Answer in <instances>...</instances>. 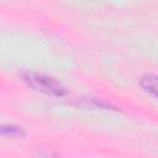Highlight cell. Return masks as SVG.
<instances>
[{
	"label": "cell",
	"mask_w": 158,
	"mask_h": 158,
	"mask_svg": "<svg viewBox=\"0 0 158 158\" xmlns=\"http://www.w3.org/2000/svg\"><path fill=\"white\" fill-rule=\"evenodd\" d=\"M23 81L32 88L36 91L52 95V96H64L67 94L65 88L54 78L40 74V73H33V72H26L22 74Z\"/></svg>",
	"instance_id": "cell-1"
},
{
	"label": "cell",
	"mask_w": 158,
	"mask_h": 158,
	"mask_svg": "<svg viewBox=\"0 0 158 158\" xmlns=\"http://www.w3.org/2000/svg\"><path fill=\"white\" fill-rule=\"evenodd\" d=\"M139 85L144 91L158 98V75H156V74L142 75L139 79Z\"/></svg>",
	"instance_id": "cell-2"
},
{
	"label": "cell",
	"mask_w": 158,
	"mask_h": 158,
	"mask_svg": "<svg viewBox=\"0 0 158 158\" xmlns=\"http://www.w3.org/2000/svg\"><path fill=\"white\" fill-rule=\"evenodd\" d=\"M0 133L6 137H12V138H20L25 136L23 128L20 126H14V125H2L0 127Z\"/></svg>",
	"instance_id": "cell-3"
}]
</instances>
